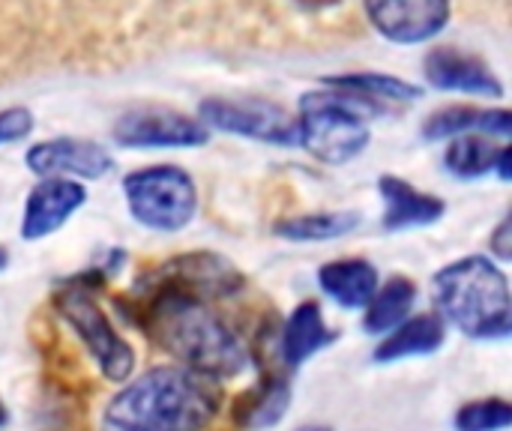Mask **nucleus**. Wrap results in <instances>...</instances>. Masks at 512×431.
Returning a JSON list of instances; mask_svg holds the SVG:
<instances>
[{
	"instance_id": "nucleus-1",
	"label": "nucleus",
	"mask_w": 512,
	"mask_h": 431,
	"mask_svg": "<svg viewBox=\"0 0 512 431\" xmlns=\"http://www.w3.org/2000/svg\"><path fill=\"white\" fill-rule=\"evenodd\" d=\"M138 324L144 333L183 369H192L210 381H231L252 363L246 345L234 330L207 309V300L174 288H153Z\"/></svg>"
},
{
	"instance_id": "nucleus-2",
	"label": "nucleus",
	"mask_w": 512,
	"mask_h": 431,
	"mask_svg": "<svg viewBox=\"0 0 512 431\" xmlns=\"http://www.w3.org/2000/svg\"><path fill=\"white\" fill-rule=\"evenodd\" d=\"M219 408L216 381L183 366H156L105 405L99 431H204Z\"/></svg>"
},
{
	"instance_id": "nucleus-3",
	"label": "nucleus",
	"mask_w": 512,
	"mask_h": 431,
	"mask_svg": "<svg viewBox=\"0 0 512 431\" xmlns=\"http://www.w3.org/2000/svg\"><path fill=\"white\" fill-rule=\"evenodd\" d=\"M435 306L459 333L489 342L512 333V303L507 273L486 255H468L441 267L432 279Z\"/></svg>"
},
{
	"instance_id": "nucleus-4",
	"label": "nucleus",
	"mask_w": 512,
	"mask_h": 431,
	"mask_svg": "<svg viewBox=\"0 0 512 431\" xmlns=\"http://www.w3.org/2000/svg\"><path fill=\"white\" fill-rule=\"evenodd\" d=\"M366 108L375 111V102L342 87H336V93H303L297 117L300 147L327 165H345L357 159L372 141L363 114Z\"/></svg>"
},
{
	"instance_id": "nucleus-5",
	"label": "nucleus",
	"mask_w": 512,
	"mask_h": 431,
	"mask_svg": "<svg viewBox=\"0 0 512 431\" xmlns=\"http://www.w3.org/2000/svg\"><path fill=\"white\" fill-rule=\"evenodd\" d=\"M123 198L132 219L150 231H183L198 210L195 180L177 165H150L123 177Z\"/></svg>"
},
{
	"instance_id": "nucleus-6",
	"label": "nucleus",
	"mask_w": 512,
	"mask_h": 431,
	"mask_svg": "<svg viewBox=\"0 0 512 431\" xmlns=\"http://www.w3.org/2000/svg\"><path fill=\"white\" fill-rule=\"evenodd\" d=\"M54 306L57 315L75 330V336L84 342L87 354L93 357V363L99 366V372L111 381V384H123L129 381L132 369H135V351L132 345L114 330V324L108 321V315L102 312L99 300L93 297V291L87 285H63L54 294Z\"/></svg>"
},
{
	"instance_id": "nucleus-7",
	"label": "nucleus",
	"mask_w": 512,
	"mask_h": 431,
	"mask_svg": "<svg viewBox=\"0 0 512 431\" xmlns=\"http://www.w3.org/2000/svg\"><path fill=\"white\" fill-rule=\"evenodd\" d=\"M198 120L207 129H219V132L273 144V147H297L300 144L297 117L267 99L210 96L198 105Z\"/></svg>"
},
{
	"instance_id": "nucleus-8",
	"label": "nucleus",
	"mask_w": 512,
	"mask_h": 431,
	"mask_svg": "<svg viewBox=\"0 0 512 431\" xmlns=\"http://www.w3.org/2000/svg\"><path fill=\"white\" fill-rule=\"evenodd\" d=\"M114 141L132 150L150 147H204L210 141V129L180 111L171 108H135L114 123Z\"/></svg>"
},
{
	"instance_id": "nucleus-9",
	"label": "nucleus",
	"mask_w": 512,
	"mask_h": 431,
	"mask_svg": "<svg viewBox=\"0 0 512 431\" xmlns=\"http://www.w3.org/2000/svg\"><path fill=\"white\" fill-rule=\"evenodd\" d=\"M150 282H153V288H174V291L192 294L198 300H219V297H231L243 288V273L222 255L189 252V255L171 258L159 270H153Z\"/></svg>"
},
{
	"instance_id": "nucleus-10",
	"label": "nucleus",
	"mask_w": 512,
	"mask_h": 431,
	"mask_svg": "<svg viewBox=\"0 0 512 431\" xmlns=\"http://www.w3.org/2000/svg\"><path fill=\"white\" fill-rule=\"evenodd\" d=\"M372 27L396 45H423L450 21V0H363Z\"/></svg>"
},
{
	"instance_id": "nucleus-11",
	"label": "nucleus",
	"mask_w": 512,
	"mask_h": 431,
	"mask_svg": "<svg viewBox=\"0 0 512 431\" xmlns=\"http://www.w3.org/2000/svg\"><path fill=\"white\" fill-rule=\"evenodd\" d=\"M24 162L39 177L102 180L114 168V156L90 138H51L27 147Z\"/></svg>"
},
{
	"instance_id": "nucleus-12",
	"label": "nucleus",
	"mask_w": 512,
	"mask_h": 431,
	"mask_svg": "<svg viewBox=\"0 0 512 431\" xmlns=\"http://www.w3.org/2000/svg\"><path fill=\"white\" fill-rule=\"evenodd\" d=\"M87 204V192L78 180L69 177H42L39 186L30 189L21 216V237L27 243L45 240L48 234L60 231L69 216Z\"/></svg>"
},
{
	"instance_id": "nucleus-13",
	"label": "nucleus",
	"mask_w": 512,
	"mask_h": 431,
	"mask_svg": "<svg viewBox=\"0 0 512 431\" xmlns=\"http://www.w3.org/2000/svg\"><path fill=\"white\" fill-rule=\"evenodd\" d=\"M423 72H426V81L435 90H456V93L489 96V99L504 96V84L492 72V66L483 63L474 54H465V51L453 48V45L432 48L426 54V60H423Z\"/></svg>"
},
{
	"instance_id": "nucleus-14",
	"label": "nucleus",
	"mask_w": 512,
	"mask_h": 431,
	"mask_svg": "<svg viewBox=\"0 0 512 431\" xmlns=\"http://www.w3.org/2000/svg\"><path fill=\"white\" fill-rule=\"evenodd\" d=\"M378 192L384 201V228L387 231L426 228V225L441 222L447 213V204L438 195H429L393 174H384L378 180Z\"/></svg>"
},
{
	"instance_id": "nucleus-15",
	"label": "nucleus",
	"mask_w": 512,
	"mask_h": 431,
	"mask_svg": "<svg viewBox=\"0 0 512 431\" xmlns=\"http://www.w3.org/2000/svg\"><path fill=\"white\" fill-rule=\"evenodd\" d=\"M447 339V321L438 312H426L417 318H405L399 327L390 330V336L375 348V363H399L408 357H426L435 354Z\"/></svg>"
},
{
	"instance_id": "nucleus-16",
	"label": "nucleus",
	"mask_w": 512,
	"mask_h": 431,
	"mask_svg": "<svg viewBox=\"0 0 512 431\" xmlns=\"http://www.w3.org/2000/svg\"><path fill=\"white\" fill-rule=\"evenodd\" d=\"M291 408V387L282 378H264L243 390L231 405V420L243 431H267L279 426Z\"/></svg>"
},
{
	"instance_id": "nucleus-17",
	"label": "nucleus",
	"mask_w": 512,
	"mask_h": 431,
	"mask_svg": "<svg viewBox=\"0 0 512 431\" xmlns=\"http://www.w3.org/2000/svg\"><path fill=\"white\" fill-rule=\"evenodd\" d=\"M333 339H336V333L327 327L321 306L312 303V300H306V303H300V306L288 315V321H285V327H282V336H279L282 360H285L291 369H297V366H303L309 357H315L318 351H324L327 345H333Z\"/></svg>"
},
{
	"instance_id": "nucleus-18",
	"label": "nucleus",
	"mask_w": 512,
	"mask_h": 431,
	"mask_svg": "<svg viewBox=\"0 0 512 431\" xmlns=\"http://www.w3.org/2000/svg\"><path fill=\"white\" fill-rule=\"evenodd\" d=\"M468 132H480V135H492V138H510L512 132V114L507 108H465V105H450L435 111L426 126H423V138L429 141H441V138H456V135H468Z\"/></svg>"
},
{
	"instance_id": "nucleus-19",
	"label": "nucleus",
	"mask_w": 512,
	"mask_h": 431,
	"mask_svg": "<svg viewBox=\"0 0 512 431\" xmlns=\"http://www.w3.org/2000/svg\"><path fill=\"white\" fill-rule=\"evenodd\" d=\"M321 291L342 309H363L378 291V270L363 258L330 261L318 270Z\"/></svg>"
},
{
	"instance_id": "nucleus-20",
	"label": "nucleus",
	"mask_w": 512,
	"mask_h": 431,
	"mask_svg": "<svg viewBox=\"0 0 512 431\" xmlns=\"http://www.w3.org/2000/svg\"><path fill=\"white\" fill-rule=\"evenodd\" d=\"M414 300H417V285L411 279H405V276H393L387 285H378L372 300L363 306L366 309L363 330L372 333V336L390 333L393 327H399L411 315Z\"/></svg>"
},
{
	"instance_id": "nucleus-21",
	"label": "nucleus",
	"mask_w": 512,
	"mask_h": 431,
	"mask_svg": "<svg viewBox=\"0 0 512 431\" xmlns=\"http://www.w3.org/2000/svg\"><path fill=\"white\" fill-rule=\"evenodd\" d=\"M504 144H495L477 132L456 135L444 150V168L459 180H480L495 171Z\"/></svg>"
},
{
	"instance_id": "nucleus-22",
	"label": "nucleus",
	"mask_w": 512,
	"mask_h": 431,
	"mask_svg": "<svg viewBox=\"0 0 512 431\" xmlns=\"http://www.w3.org/2000/svg\"><path fill=\"white\" fill-rule=\"evenodd\" d=\"M360 225L357 213H306L279 222L273 231L291 243H327L336 237L351 234Z\"/></svg>"
},
{
	"instance_id": "nucleus-23",
	"label": "nucleus",
	"mask_w": 512,
	"mask_h": 431,
	"mask_svg": "<svg viewBox=\"0 0 512 431\" xmlns=\"http://www.w3.org/2000/svg\"><path fill=\"white\" fill-rule=\"evenodd\" d=\"M324 84L330 87H342L351 90L357 96H366L372 102L387 99V102H414L423 96V90L405 78L396 75H384V72H351V75H330Z\"/></svg>"
},
{
	"instance_id": "nucleus-24",
	"label": "nucleus",
	"mask_w": 512,
	"mask_h": 431,
	"mask_svg": "<svg viewBox=\"0 0 512 431\" xmlns=\"http://www.w3.org/2000/svg\"><path fill=\"white\" fill-rule=\"evenodd\" d=\"M512 426V405L507 399L468 402L456 414V431H507Z\"/></svg>"
},
{
	"instance_id": "nucleus-25",
	"label": "nucleus",
	"mask_w": 512,
	"mask_h": 431,
	"mask_svg": "<svg viewBox=\"0 0 512 431\" xmlns=\"http://www.w3.org/2000/svg\"><path fill=\"white\" fill-rule=\"evenodd\" d=\"M33 132V114L27 108H6L0 111V144L21 141Z\"/></svg>"
},
{
	"instance_id": "nucleus-26",
	"label": "nucleus",
	"mask_w": 512,
	"mask_h": 431,
	"mask_svg": "<svg viewBox=\"0 0 512 431\" xmlns=\"http://www.w3.org/2000/svg\"><path fill=\"white\" fill-rule=\"evenodd\" d=\"M510 237H512V225H510V219H504L498 228H495V234H492V255L498 258V261H510L512 258V243H510Z\"/></svg>"
},
{
	"instance_id": "nucleus-27",
	"label": "nucleus",
	"mask_w": 512,
	"mask_h": 431,
	"mask_svg": "<svg viewBox=\"0 0 512 431\" xmlns=\"http://www.w3.org/2000/svg\"><path fill=\"white\" fill-rule=\"evenodd\" d=\"M300 3H306V6H315V9H321V6H333V3H339V0H300Z\"/></svg>"
},
{
	"instance_id": "nucleus-28",
	"label": "nucleus",
	"mask_w": 512,
	"mask_h": 431,
	"mask_svg": "<svg viewBox=\"0 0 512 431\" xmlns=\"http://www.w3.org/2000/svg\"><path fill=\"white\" fill-rule=\"evenodd\" d=\"M6 423H9V414H6V408H3V405H0V429H3V426H6Z\"/></svg>"
},
{
	"instance_id": "nucleus-29",
	"label": "nucleus",
	"mask_w": 512,
	"mask_h": 431,
	"mask_svg": "<svg viewBox=\"0 0 512 431\" xmlns=\"http://www.w3.org/2000/svg\"><path fill=\"white\" fill-rule=\"evenodd\" d=\"M300 431H330V429H327V426H303Z\"/></svg>"
},
{
	"instance_id": "nucleus-30",
	"label": "nucleus",
	"mask_w": 512,
	"mask_h": 431,
	"mask_svg": "<svg viewBox=\"0 0 512 431\" xmlns=\"http://www.w3.org/2000/svg\"><path fill=\"white\" fill-rule=\"evenodd\" d=\"M0 264H3V252H0Z\"/></svg>"
}]
</instances>
